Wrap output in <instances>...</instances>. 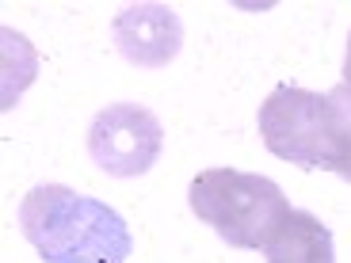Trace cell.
Instances as JSON below:
<instances>
[{
    "mask_svg": "<svg viewBox=\"0 0 351 263\" xmlns=\"http://www.w3.org/2000/svg\"><path fill=\"white\" fill-rule=\"evenodd\" d=\"M343 84H351V42H348V65H343Z\"/></svg>",
    "mask_w": 351,
    "mask_h": 263,
    "instance_id": "cell-8",
    "label": "cell"
},
{
    "mask_svg": "<svg viewBox=\"0 0 351 263\" xmlns=\"http://www.w3.org/2000/svg\"><path fill=\"white\" fill-rule=\"evenodd\" d=\"M328 168L351 179V84L328 92Z\"/></svg>",
    "mask_w": 351,
    "mask_h": 263,
    "instance_id": "cell-7",
    "label": "cell"
},
{
    "mask_svg": "<svg viewBox=\"0 0 351 263\" xmlns=\"http://www.w3.org/2000/svg\"><path fill=\"white\" fill-rule=\"evenodd\" d=\"M157 114L141 103H111L92 118L88 130V153L107 175H141L160 157Z\"/></svg>",
    "mask_w": 351,
    "mask_h": 263,
    "instance_id": "cell-4",
    "label": "cell"
},
{
    "mask_svg": "<svg viewBox=\"0 0 351 263\" xmlns=\"http://www.w3.org/2000/svg\"><path fill=\"white\" fill-rule=\"evenodd\" d=\"M191 210L233 248H267L290 218L287 195L263 175L210 168L191 184Z\"/></svg>",
    "mask_w": 351,
    "mask_h": 263,
    "instance_id": "cell-2",
    "label": "cell"
},
{
    "mask_svg": "<svg viewBox=\"0 0 351 263\" xmlns=\"http://www.w3.org/2000/svg\"><path fill=\"white\" fill-rule=\"evenodd\" d=\"M19 225L46 263H126L134 248L123 214L62 184L27 191Z\"/></svg>",
    "mask_w": 351,
    "mask_h": 263,
    "instance_id": "cell-1",
    "label": "cell"
},
{
    "mask_svg": "<svg viewBox=\"0 0 351 263\" xmlns=\"http://www.w3.org/2000/svg\"><path fill=\"white\" fill-rule=\"evenodd\" d=\"M267 263H332V233L313 214L290 210L287 225L275 233L267 248Z\"/></svg>",
    "mask_w": 351,
    "mask_h": 263,
    "instance_id": "cell-6",
    "label": "cell"
},
{
    "mask_svg": "<svg viewBox=\"0 0 351 263\" xmlns=\"http://www.w3.org/2000/svg\"><path fill=\"white\" fill-rule=\"evenodd\" d=\"M114 46L138 65H165L180 53L184 31L172 8L165 4H134L111 27Z\"/></svg>",
    "mask_w": 351,
    "mask_h": 263,
    "instance_id": "cell-5",
    "label": "cell"
},
{
    "mask_svg": "<svg viewBox=\"0 0 351 263\" xmlns=\"http://www.w3.org/2000/svg\"><path fill=\"white\" fill-rule=\"evenodd\" d=\"M267 149L302 168H328V96L302 88H275L260 107Z\"/></svg>",
    "mask_w": 351,
    "mask_h": 263,
    "instance_id": "cell-3",
    "label": "cell"
}]
</instances>
